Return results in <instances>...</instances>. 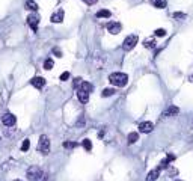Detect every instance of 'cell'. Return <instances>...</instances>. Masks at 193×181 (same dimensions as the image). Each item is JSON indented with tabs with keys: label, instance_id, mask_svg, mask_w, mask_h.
Returning <instances> with one entry per match:
<instances>
[{
	"label": "cell",
	"instance_id": "6da1fadb",
	"mask_svg": "<svg viewBox=\"0 0 193 181\" xmlns=\"http://www.w3.org/2000/svg\"><path fill=\"white\" fill-rule=\"evenodd\" d=\"M27 178H29L30 181H45V180H47V175H45V172H44L41 168H38V166H30V168L27 169Z\"/></svg>",
	"mask_w": 193,
	"mask_h": 181
},
{
	"label": "cell",
	"instance_id": "7a4b0ae2",
	"mask_svg": "<svg viewBox=\"0 0 193 181\" xmlns=\"http://www.w3.org/2000/svg\"><path fill=\"white\" fill-rule=\"evenodd\" d=\"M109 82H110L112 85H115V86H121V88H122V86L127 85L128 76L124 74V73H113V74L109 76Z\"/></svg>",
	"mask_w": 193,
	"mask_h": 181
},
{
	"label": "cell",
	"instance_id": "3957f363",
	"mask_svg": "<svg viewBox=\"0 0 193 181\" xmlns=\"http://www.w3.org/2000/svg\"><path fill=\"white\" fill-rule=\"evenodd\" d=\"M38 151H41V154H48L50 151V139L47 138L45 134H42L39 138V142H38Z\"/></svg>",
	"mask_w": 193,
	"mask_h": 181
},
{
	"label": "cell",
	"instance_id": "277c9868",
	"mask_svg": "<svg viewBox=\"0 0 193 181\" xmlns=\"http://www.w3.org/2000/svg\"><path fill=\"white\" fill-rule=\"evenodd\" d=\"M137 44V35H128L125 39H124V44H122V49L124 50H131L134 49V45Z\"/></svg>",
	"mask_w": 193,
	"mask_h": 181
},
{
	"label": "cell",
	"instance_id": "5b68a950",
	"mask_svg": "<svg viewBox=\"0 0 193 181\" xmlns=\"http://www.w3.org/2000/svg\"><path fill=\"white\" fill-rule=\"evenodd\" d=\"M2 122H3V125L11 127V125H15L17 118H15V115H12V113H5V115L2 116Z\"/></svg>",
	"mask_w": 193,
	"mask_h": 181
},
{
	"label": "cell",
	"instance_id": "8992f818",
	"mask_svg": "<svg viewBox=\"0 0 193 181\" xmlns=\"http://www.w3.org/2000/svg\"><path fill=\"white\" fill-rule=\"evenodd\" d=\"M27 24L32 27V30H35V32H36V29H38V24H39V17H38L36 14H32V15H29V17H27Z\"/></svg>",
	"mask_w": 193,
	"mask_h": 181
},
{
	"label": "cell",
	"instance_id": "52a82bcc",
	"mask_svg": "<svg viewBox=\"0 0 193 181\" xmlns=\"http://www.w3.org/2000/svg\"><path fill=\"white\" fill-rule=\"evenodd\" d=\"M121 29H122V26H121V23H116V21H110L107 24V30L112 33V35H116L121 32Z\"/></svg>",
	"mask_w": 193,
	"mask_h": 181
},
{
	"label": "cell",
	"instance_id": "ba28073f",
	"mask_svg": "<svg viewBox=\"0 0 193 181\" xmlns=\"http://www.w3.org/2000/svg\"><path fill=\"white\" fill-rule=\"evenodd\" d=\"M152 130H154V124L150 122V121H145V122H142V124L139 125V131H140V133H145V134L151 133Z\"/></svg>",
	"mask_w": 193,
	"mask_h": 181
},
{
	"label": "cell",
	"instance_id": "9c48e42d",
	"mask_svg": "<svg viewBox=\"0 0 193 181\" xmlns=\"http://www.w3.org/2000/svg\"><path fill=\"white\" fill-rule=\"evenodd\" d=\"M63 17H65L63 9H59V11H56V12L52 15V21H53V23H62V21H63Z\"/></svg>",
	"mask_w": 193,
	"mask_h": 181
},
{
	"label": "cell",
	"instance_id": "30bf717a",
	"mask_svg": "<svg viewBox=\"0 0 193 181\" xmlns=\"http://www.w3.org/2000/svg\"><path fill=\"white\" fill-rule=\"evenodd\" d=\"M30 83H32L36 89H42V88L45 86V79H44V77H33Z\"/></svg>",
	"mask_w": 193,
	"mask_h": 181
},
{
	"label": "cell",
	"instance_id": "8fae6325",
	"mask_svg": "<svg viewBox=\"0 0 193 181\" xmlns=\"http://www.w3.org/2000/svg\"><path fill=\"white\" fill-rule=\"evenodd\" d=\"M77 98H79L80 103L86 104V103L89 101V94L85 92V90H82V89H77Z\"/></svg>",
	"mask_w": 193,
	"mask_h": 181
},
{
	"label": "cell",
	"instance_id": "7c38bea8",
	"mask_svg": "<svg viewBox=\"0 0 193 181\" xmlns=\"http://www.w3.org/2000/svg\"><path fill=\"white\" fill-rule=\"evenodd\" d=\"M178 113H180V109H178L177 106H169V107L164 110L163 115H166V116H174V115H178Z\"/></svg>",
	"mask_w": 193,
	"mask_h": 181
},
{
	"label": "cell",
	"instance_id": "4fadbf2b",
	"mask_svg": "<svg viewBox=\"0 0 193 181\" xmlns=\"http://www.w3.org/2000/svg\"><path fill=\"white\" fill-rule=\"evenodd\" d=\"M79 89H82V90H85V92L91 94L92 90H94V86H92L89 82H82V83H80V86H79Z\"/></svg>",
	"mask_w": 193,
	"mask_h": 181
},
{
	"label": "cell",
	"instance_id": "5bb4252c",
	"mask_svg": "<svg viewBox=\"0 0 193 181\" xmlns=\"http://www.w3.org/2000/svg\"><path fill=\"white\" fill-rule=\"evenodd\" d=\"M158 175H160V169L157 168V169H152L148 175H147V181H155L157 178H158Z\"/></svg>",
	"mask_w": 193,
	"mask_h": 181
},
{
	"label": "cell",
	"instance_id": "9a60e30c",
	"mask_svg": "<svg viewBox=\"0 0 193 181\" xmlns=\"http://www.w3.org/2000/svg\"><path fill=\"white\" fill-rule=\"evenodd\" d=\"M96 17H98V18H110V17H112V12L107 11V9H101V11L96 12Z\"/></svg>",
	"mask_w": 193,
	"mask_h": 181
},
{
	"label": "cell",
	"instance_id": "2e32d148",
	"mask_svg": "<svg viewBox=\"0 0 193 181\" xmlns=\"http://www.w3.org/2000/svg\"><path fill=\"white\" fill-rule=\"evenodd\" d=\"M26 8L30 9V11H33V12L38 11V5H36V2H33V0H27V2H26Z\"/></svg>",
	"mask_w": 193,
	"mask_h": 181
},
{
	"label": "cell",
	"instance_id": "e0dca14e",
	"mask_svg": "<svg viewBox=\"0 0 193 181\" xmlns=\"http://www.w3.org/2000/svg\"><path fill=\"white\" fill-rule=\"evenodd\" d=\"M152 5L158 9H163L166 8V0H152Z\"/></svg>",
	"mask_w": 193,
	"mask_h": 181
},
{
	"label": "cell",
	"instance_id": "ac0fdd59",
	"mask_svg": "<svg viewBox=\"0 0 193 181\" xmlns=\"http://www.w3.org/2000/svg\"><path fill=\"white\" fill-rule=\"evenodd\" d=\"M137 139H139V134H137L136 131H133V133L128 134V143H130V145L134 143V142H137Z\"/></svg>",
	"mask_w": 193,
	"mask_h": 181
},
{
	"label": "cell",
	"instance_id": "d6986e66",
	"mask_svg": "<svg viewBox=\"0 0 193 181\" xmlns=\"http://www.w3.org/2000/svg\"><path fill=\"white\" fill-rule=\"evenodd\" d=\"M143 47H147V49H154L155 47V41L154 39H147L143 42Z\"/></svg>",
	"mask_w": 193,
	"mask_h": 181
},
{
	"label": "cell",
	"instance_id": "ffe728a7",
	"mask_svg": "<svg viewBox=\"0 0 193 181\" xmlns=\"http://www.w3.org/2000/svg\"><path fill=\"white\" fill-rule=\"evenodd\" d=\"M82 145H83V148H85L86 151H91V149H92V142H91L89 139H83Z\"/></svg>",
	"mask_w": 193,
	"mask_h": 181
},
{
	"label": "cell",
	"instance_id": "44dd1931",
	"mask_svg": "<svg viewBox=\"0 0 193 181\" xmlns=\"http://www.w3.org/2000/svg\"><path fill=\"white\" fill-rule=\"evenodd\" d=\"M53 65H55L53 59H45V62H44V68H45V70H52Z\"/></svg>",
	"mask_w": 193,
	"mask_h": 181
},
{
	"label": "cell",
	"instance_id": "7402d4cb",
	"mask_svg": "<svg viewBox=\"0 0 193 181\" xmlns=\"http://www.w3.org/2000/svg\"><path fill=\"white\" fill-rule=\"evenodd\" d=\"M29 148H30V141H29V139H24V142L21 143V151L26 152Z\"/></svg>",
	"mask_w": 193,
	"mask_h": 181
},
{
	"label": "cell",
	"instance_id": "603a6c76",
	"mask_svg": "<svg viewBox=\"0 0 193 181\" xmlns=\"http://www.w3.org/2000/svg\"><path fill=\"white\" fill-rule=\"evenodd\" d=\"M115 94V89L113 88H106L104 90H103V97H110V95H113Z\"/></svg>",
	"mask_w": 193,
	"mask_h": 181
},
{
	"label": "cell",
	"instance_id": "cb8c5ba5",
	"mask_svg": "<svg viewBox=\"0 0 193 181\" xmlns=\"http://www.w3.org/2000/svg\"><path fill=\"white\" fill-rule=\"evenodd\" d=\"M77 143L76 142H65L63 143V148H68V149H72V148H76Z\"/></svg>",
	"mask_w": 193,
	"mask_h": 181
},
{
	"label": "cell",
	"instance_id": "d4e9b609",
	"mask_svg": "<svg viewBox=\"0 0 193 181\" xmlns=\"http://www.w3.org/2000/svg\"><path fill=\"white\" fill-rule=\"evenodd\" d=\"M59 79H60V80H62V82H66V80H68V79H69V73H68V71H65V73H62V74H60V77H59Z\"/></svg>",
	"mask_w": 193,
	"mask_h": 181
},
{
	"label": "cell",
	"instance_id": "484cf974",
	"mask_svg": "<svg viewBox=\"0 0 193 181\" xmlns=\"http://www.w3.org/2000/svg\"><path fill=\"white\" fill-rule=\"evenodd\" d=\"M174 17H175L177 20H184V18H186V14H183V12H175Z\"/></svg>",
	"mask_w": 193,
	"mask_h": 181
},
{
	"label": "cell",
	"instance_id": "4316f807",
	"mask_svg": "<svg viewBox=\"0 0 193 181\" xmlns=\"http://www.w3.org/2000/svg\"><path fill=\"white\" fill-rule=\"evenodd\" d=\"M82 82H83V80H82L80 77H76V79H74V83H72V85H74V88H77V89H79V86H80V83H82Z\"/></svg>",
	"mask_w": 193,
	"mask_h": 181
},
{
	"label": "cell",
	"instance_id": "83f0119b",
	"mask_svg": "<svg viewBox=\"0 0 193 181\" xmlns=\"http://www.w3.org/2000/svg\"><path fill=\"white\" fill-rule=\"evenodd\" d=\"M166 35V30L164 29H157L155 30V36H164Z\"/></svg>",
	"mask_w": 193,
	"mask_h": 181
},
{
	"label": "cell",
	"instance_id": "f1b7e54d",
	"mask_svg": "<svg viewBox=\"0 0 193 181\" xmlns=\"http://www.w3.org/2000/svg\"><path fill=\"white\" fill-rule=\"evenodd\" d=\"M53 53H55L57 57H60V56H62V52H60L59 49H53Z\"/></svg>",
	"mask_w": 193,
	"mask_h": 181
},
{
	"label": "cell",
	"instance_id": "f546056e",
	"mask_svg": "<svg viewBox=\"0 0 193 181\" xmlns=\"http://www.w3.org/2000/svg\"><path fill=\"white\" fill-rule=\"evenodd\" d=\"M174 158H175V155H174V154H169V155L166 157V160H167V162H172Z\"/></svg>",
	"mask_w": 193,
	"mask_h": 181
},
{
	"label": "cell",
	"instance_id": "4dcf8cb0",
	"mask_svg": "<svg viewBox=\"0 0 193 181\" xmlns=\"http://www.w3.org/2000/svg\"><path fill=\"white\" fill-rule=\"evenodd\" d=\"M83 2L88 5H94V3H96V0H83Z\"/></svg>",
	"mask_w": 193,
	"mask_h": 181
},
{
	"label": "cell",
	"instance_id": "1f68e13d",
	"mask_svg": "<svg viewBox=\"0 0 193 181\" xmlns=\"http://www.w3.org/2000/svg\"><path fill=\"white\" fill-rule=\"evenodd\" d=\"M175 181H181V180H175Z\"/></svg>",
	"mask_w": 193,
	"mask_h": 181
},
{
	"label": "cell",
	"instance_id": "d6a6232c",
	"mask_svg": "<svg viewBox=\"0 0 193 181\" xmlns=\"http://www.w3.org/2000/svg\"><path fill=\"white\" fill-rule=\"evenodd\" d=\"M0 139H2V138H0Z\"/></svg>",
	"mask_w": 193,
	"mask_h": 181
}]
</instances>
